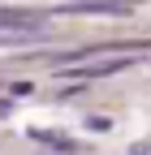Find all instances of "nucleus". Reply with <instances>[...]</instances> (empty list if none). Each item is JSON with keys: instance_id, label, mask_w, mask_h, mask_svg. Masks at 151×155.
Here are the masks:
<instances>
[{"instance_id": "1", "label": "nucleus", "mask_w": 151, "mask_h": 155, "mask_svg": "<svg viewBox=\"0 0 151 155\" xmlns=\"http://www.w3.org/2000/svg\"><path fill=\"white\" fill-rule=\"evenodd\" d=\"M129 65H134L129 52H99L95 61L69 65V69H61L56 78H108V73H121V69H129Z\"/></svg>"}, {"instance_id": "2", "label": "nucleus", "mask_w": 151, "mask_h": 155, "mask_svg": "<svg viewBox=\"0 0 151 155\" xmlns=\"http://www.w3.org/2000/svg\"><path fill=\"white\" fill-rule=\"evenodd\" d=\"M61 13H108V17H129L134 0H69L61 5Z\"/></svg>"}, {"instance_id": "3", "label": "nucleus", "mask_w": 151, "mask_h": 155, "mask_svg": "<svg viewBox=\"0 0 151 155\" xmlns=\"http://www.w3.org/2000/svg\"><path fill=\"white\" fill-rule=\"evenodd\" d=\"M22 43H39V39L22 35V30H0V48H22Z\"/></svg>"}, {"instance_id": "4", "label": "nucleus", "mask_w": 151, "mask_h": 155, "mask_svg": "<svg viewBox=\"0 0 151 155\" xmlns=\"http://www.w3.org/2000/svg\"><path fill=\"white\" fill-rule=\"evenodd\" d=\"M35 138H39V142H48V147H56V151H65V147H69V138H65V134H52V129H35Z\"/></svg>"}, {"instance_id": "5", "label": "nucleus", "mask_w": 151, "mask_h": 155, "mask_svg": "<svg viewBox=\"0 0 151 155\" xmlns=\"http://www.w3.org/2000/svg\"><path fill=\"white\" fill-rule=\"evenodd\" d=\"M9 112H13V104H9V99H0V116H9Z\"/></svg>"}, {"instance_id": "6", "label": "nucleus", "mask_w": 151, "mask_h": 155, "mask_svg": "<svg viewBox=\"0 0 151 155\" xmlns=\"http://www.w3.org/2000/svg\"><path fill=\"white\" fill-rule=\"evenodd\" d=\"M134 155H151V147H147V142H138V147H134Z\"/></svg>"}]
</instances>
